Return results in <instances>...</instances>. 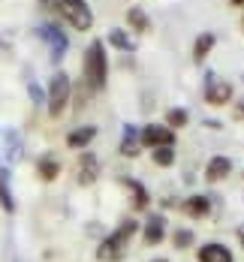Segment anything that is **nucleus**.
I'll use <instances>...</instances> for the list:
<instances>
[{
    "label": "nucleus",
    "instance_id": "f257e3e1",
    "mask_svg": "<svg viewBox=\"0 0 244 262\" xmlns=\"http://www.w3.org/2000/svg\"><path fill=\"white\" fill-rule=\"evenodd\" d=\"M136 229H139V223L136 220H124L112 235L97 247V259L100 262H118L124 259V253H127V244H130V238L136 235Z\"/></svg>",
    "mask_w": 244,
    "mask_h": 262
},
{
    "label": "nucleus",
    "instance_id": "f03ea898",
    "mask_svg": "<svg viewBox=\"0 0 244 262\" xmlns=\"http://www.w3.org/2000/svg\"><path fill=\"white\" fill-rule=\"evenodd\" d=\"M106 73H108L106 49H103L100 39H94L91 49L84 52V81H87L94 91H103V88H106Z\"/></svg>",
    "mask_w": 244,
    "mask_h": 262
},
{
    "label": "nucleus",
    "instance_id": "7ed1b4c3",
    "mask_svg": "<svg viewBox=\"0 0 244 262\" xmlns=\"http://www.w3.org/2000/svg\"><path fill=\"white\" fill-rule=\"evenodd\" d=\"M54 9L76 30H91L94 27V12H91V6L84 0H54Z\"/></svg>",
    "mask_w": 244,
    "mask_h": 262
},
{
    "label": "nucleus",
    "instance_id": "20e7f679",
    "mask_svg": "<svg viewBox=\"0 0 244 262\" xmlns=\"http://www.w3.org/2000/svg\"><path fill=\"white\" fill-rule=\"evenodd\" d=\"M66 103H70V76L66 73H54L52 84H49V115L60 118Z\"/></svg>",
    "mask_w": 244,
    "mask_h": 262
},
{
    "label": "nucleus",
    "instance_id": "39448f33",
    "mask_svg": "<svg viewBox=\"0 0 244 262\" xmlns=\"http://www.w3.org/2000/svg\"><path fill=\"white\" fill-rule=\"evenodd\" d=\"M139 142H142V145H151V148H172V142H175V133L169 130V127L151 124V127H145V130H142Z\"/></svg>",
    "mask_w": 244,
    "mask_h": 262
},
{
    "label": "nucleus",
    "instance_id": "423d86ee",
    "mask_svg": "<svg viewBox=\"0 0 244 262\" xmlns=\"http://www.w3.org/2000/svg\"><path fill=\"white\" fill-rule=\"evenodd\" d=\"M39 36L49 42V49H52V60H60L63 57V52H66V36H63V30L60 27H54V25H42L39 27Z\"/></svg>",
    "mask_w": 244,
    "mask_h": 262
},
{
    "label": "nucleus",
    "instance_id": "0eeeda50",
    "mask_svg": "<svg viewBox=\"0 0 244 262\" xmlns=\"http://www.w3.org/2000/svg\"><path fill=\"white\" fill-rule=\"evenodd\" d=\"M205 100L211 105H226L229 100H232V84L223 79H214L208 81V88H205Z\"/></svg>",
    "mask_w": 244,
    "mask_h": 262
},
{
    "label": "nucleus",
    "instance_id": "6e6552de",
    "mask_svg": "<svg viewBox=\"0 0 244 262\" xmlns=\"http://www.w3.org/2000/svg\"><path fill=\"white\" fill-rule=\"evenodd\" d=\"M76 172H79V184H81V187L94 184V181H97V175H100V160L94 157V154H81Z\"/></svg>",
    "mask_w": 244,
    "mask_h": 262
},
{
    "label": "nucleus",
    "instance_id": "1a4fd4ad",
    "mask_svg": "<svg viewBox=\"0 0 244 262\" xmlns=\"http://www.w3.org/2000/svg\"><path fill=\"white\" fill-rule=\"evenodd\" d=\"M121 187L130 193V202H133L136 211H145V208H148V202H151V199H148V190H145L139 181H133V178H124V181H121Z\"/></svg>",
    "mask_w": 244,
    "mask_h": 262
},
{
    "label": "nucleus",
    "instance_id": "9d476101",
    "mask_svg": "<svg viewBox=\"0 0 244 262\" xmlns=\"http://www.w3.org/2000/svg\"><path fill=\"white\" fill-rule=\"evenodd\" d=\"M229 172H232V160L229 157H211L208 160V169H205V178L211 184H217V181H223Z\"/></svg>",
    "mask_w": 244,
    "mask_h": 262
},
{
    "label": "nucleus",
    "instance_id": "9b49d317",
    "mask_svg": "<svg viewBox=\"0 0 244 262\" xmlns=\"http://www.w3.org/2000/svg\"><path fill=\"white\" fill-rule=\"evenodd\" d=\"M163 235H166V220L160 214L148 217V223H145V244H160Z\"/></svg>",
    "mask_w": 244,
    "mask_h": 262
},
{
    "label": "nucleus",
    "instance_id": "f8f14e48",
    "mask_svg": "<svg viewBox=\"0 0 244 262\" xmlns=\"http://www.w3.org/2000/svg\"><path fill=\"white\" fill-rule=\"evenodd\" d=\"M199 262H232V253L223 244H205L199 247Z\"/></svg>",
    "mask_w": 244,
    "mask_h": 262
},
{
    "label": "nucleus",
    "instance_id": "ddd939ff",
    "mask_svg": "<svg viewBox=\"0 0 244 262\" xmlns=\"http://www.w3.org/2000/svg\"><path fill=\"white\" fill-rule=\"evenodd\" d=\"M208 211H211V199H205V196L184 199V214H190V217H205Z\"/></svg>",
    "mask_w": 244,
    "mask_h": 262
},
{
    "label": "nucleus",
    "instance_id": "4468645a",
    "mask_svg": "<svg viewBox=\"0 0 244 262\" xmlns=\"http://www.w3.org/2000/svg\"><path fill=\"white\" fill-rule=\"evenodd\" d=\"M36 175L42 178V181H54L57 175H60V163L54 157H42L39 163H36Z\"/></svg>",
    "mask_w": 244,
    "mask_h": 262
},
{
    "label": "nucleus",
    "instance_id": "2eb2a0df",
    "mask_svg": "<svg viewBox=\"0 0 244 262\" xmlns=\"http://www.w3.org/2000/svg\"><path fill=\"white\" fill-rule=\"evenodd\" d=\"M214 42H217L214 33H202V36H196V42H193V57H196V60H205L208 52L214 49Z\"/></svg>",
    "mask_w": 244,
    "mask_h": 262
},
{
    "label": "nucleus",
    "instance_id": "dca6fc26",
    "mask_svg": "<svg viewBox=\"0 0 244 262\" xmlns=\"http://www.w3.org/2000/svg\"><path fill=\"white\" fill-rule=\"evenodd\" d=\"M94 136H97V127H79V130H73L66 136V145L70 148H84Z\"/></svg>",
    "mask_w": 244,
    "mask_h": 262
},
{
    "label": "nucleus",
    "instance_id": "f3484780",
    "mask_svg": "<svg viewBox=\"0 0 244 262\" xmlns=\"http://www.w3.org/2000/svg\"><path fill=\"white\" fill-rule=\"evenodd\" d=\"M127 25L133 27V30H139V33H145V30H151V21H148V15L139 9V6H133L130 12H127Z\"/></svg>",
    "mask_w": 244,
    "mask_h": 262
},
{
    "label": "nucleus",
    "instance_id": "a211bd4d",
    "mask_svg": "<svg viewBox=\"0 0 244 262\" xmlns=\"http://www.w3.org/2000/svg\"><path fill=\"white\" fill-rule=\"evenodd\" d=\"M121 154H124V157H139V139H136V130H133V127H127V133H124Z\"/></svg>",
    "mask_w": 244,
    "mask_h": 262
},
{
    "label": "nucleus",
    "instance_id": "6ab92c4d",
    "mask_svg": "<svg viewBox=\"0 0 244 262\" xmlns=\"http://www.w3.org/2000/svg\"><path fill=\"white\" fill-rule=\"evenodd\" d=\"M108 39H112V46H115V49H121V52H133V49H136L133 39H130L124 30H112V33H108Z\"/></svg>",
    "mask_w": 244,
    "mask_h": 262
},
{
    "label": "nucleus",
    "instance_id": "aec40b11",
    "mask_svg": "<svg viewBox=\"0 0 244 262\" xmlns=\"http://www.w3.org/2000/svg\"><path fill=\"white\" fill-rule=\"evenodd\" d=\"M187 121H190V115L184 108H172V112L166 115V127H169V130H172V127H187Z\"/></svg>",
    "mask_w": 244,
    "mask_h": 262
},
{
    "label": "nucleus",
    "instance_id": "412c9836",
    "mask_svg": "<svg viewBox=\"0 0 244 262\" xmlns=\"http://www.w3.org/2000/svg\"><path fill=\"white\" fill-rule=\"evenodd\" d=\"M0 205L9 211V214L15 211V202H12V193H9V184H6V175L3 172H0Z\"/></svg>",
    "mask_w": 244,
    "mask_h": 262
},
{
    "label": "nucleus",
    "instance_id": "4be33fe9",
    "mask_svg": "<svg viewBox=\"0 0 244 262\" xmlns=\"http://www.w3.org/2000/svg\"><path fill=\"white\" fill-rule=\"evenodd\" d=\"M196 241V235H193V229H178L175 235H172V244L178 247V250H184V247H190Z\"/></svg>",
    "mask_w": 244,
    "mask_h": 262
},
{
    "label": "nucleus",
    "instance_id": "5701e85b",
    "mask_svg": "<svg viewBox=\"0 0 244 262\" xmlns=\"http://www.w3.org/2000/svg\"><path fill=\"white\" fill-rule=\"evenodd\" d=\"M154 163L157 166H172L175 163V151L172 148H154Z\"/></svg>",
    "mask_w": 244,
    "mask_h": 262
},
{
    "label": "nucleus",
    "instance_id": "b1692460",
    "mask_svg": "<svg viewBox=\"0 0 244 262\" xmlns=\"http://www.w3.org/2000/svg\"><path fill=\"white\" fill-rule=\"evenodd\" d=\"M30 97H33V100H36V103H39V100H42V91H39V88H36V84H30Z\"/></svg>",
    "mask_w": 244,
    "mask_h": 262
},
{
    "label": "nucleus",
    "instance_id": "393cba45",
    "mask_svg": "<svg viewBox=\"0 0 244 262\" xmlns=\"http://www.w3.org/2000/svg\"><path fill=\"white\" fill-rule=\"evenodd\" d=\"M232 118H238V121H244V103L235 105V112H232Z\"/></svg>",
    "mask_w": 244,
    "mask_h": 262
},
{
    "label": "nucleus",
    "instance_id": "a878e982",
    "mask_svg": "<svg viewBox=\"0 0 244 262\" xmlns=\"http://www.w3.org/2000/svg\"><path fill=\"white\" fill-rule=\"evenodd\" d=\"M238 241H241V247H244V226L238 229Z\"/></svg>",
    "mask_w": 244,
    "mask_h": 262
},
{
    "label": "nucleus",
    "instance_id": "bb28decb",
    "mask_svg": "<svg viewBox=\"0 0 244 262\" xmlns=\"http://www.w3.org/2000/svg\"><path fill=\"white\" fill-rule=\"evenodd\" d=\"M232 6H244V0H232Z\"/></svg>",
    "mask_w": 244,
    "mask_h": 262
},
{
    "label": "nucleus",
    "instance_id": "cd10ccee",
    "mask_svg": "<svg viewBox=\"0 0 244 262\" xmlns=\"http://www.w3.org/2000/svg\"><path fill=\"white\" fill-rule=\"evenodd\" d=\"M151 262H169V259H163V256H160V259H151Z\"/></svg>",
    "mask_w": 244,
    "mask_h": 262
},
{
    "label": "nucleus",
    "instance_id": "c85d7f7f",
    "mask_svg": "<svg viewBox=\"0 0 244 262\" xmlns=\"http://www.w3.org/2000/svg\"><path fill=\"white\" fill-rule=\"evenodd\" d=\"M241 30H244V18H241Z\"/></svg>",
    "mask_w": 244,
    "mask_h": 262
}]
</instances>
